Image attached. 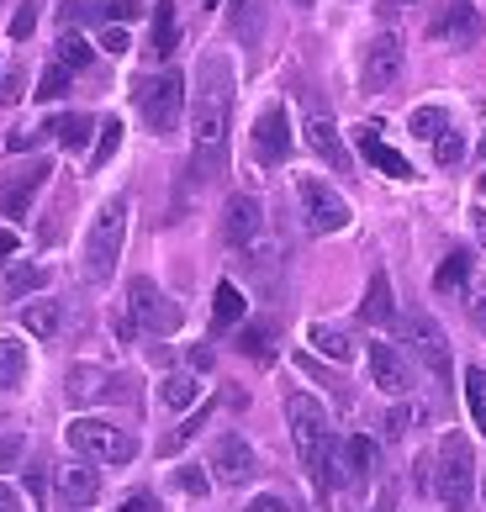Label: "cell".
Instances as JSON below:
<instances>
[{
	"instance_id": "obj_1",
	"label": "cell",
	"mask_w": 486,
	"mask_h": 512,
	"mask_svg": "<svg viewBox=\"0 0 486 512\" xmlns=\"http://www.w3.org/2000/svg\"><path fill=\"white\" fill-rule=\"evenodd\" d=\"M191 148H196V180L222 175L228 154V117H233V64L228 53H201L196 64V90H191Z\"/></svg>"
},
{
	"instance_id": "obj_43",
	"label": "cell",
	"mask_w": 486,
	"mask_h": 512,
	"mask_svg": "<svg viewBox=\"0 0 486 512\" xmlns=\"http://www.w3.org/2000/svg\"><path fill=\"white\" fill-rule=\"evenodd\" d=\"M43 138H53V132H48V122H43V127H16L11 138H6V148H11V154H27V148H37Z\"/></svg>"
},
{
	"instance_id": "obj_10",
	"label": "cell",
	"mask_w": 486,
	"mask_h": 512,
	"mask_svg": "<svg viewBox=\"0 0 486 512\" xmlns=\"http://www.w3.org/2000/svg\"><path fill=\"white\" fill-rule=\"evenodd\" d=\"M402 338L413 344V354L423 359V365L434 370V381L450 386V338H444L439 322L428 312H413V317H402Z\"/></svg>"
},
{
	"instance_id": "obj_3",
	"label": "cell",
	"mask_w": 486,
	"mask_h": 512,
	"mask_svg": "<svg viewBox=\"0 0 486 512\" xmlns=\"http://www.w3.org/2000/svg\"><path fill=\"white\" fill-rule=\"evenodd\" d=\"M127 212H133V201L111 196L96 212V222H90L85 259H80V275L90 280V286H106V280L117 275V259H122V243H127Z\"/></svg>"
},
{
	"instance_id": "obj_50",
	"label": "cell",
	"mask_w": 486,
	"mask_h": 512,
	"mask_svg": "<svg viewBox=\"0 0 486 512\" xmlns=\"http://www.w3.org/2000/svg\"><path fill=\"white\" fill-rule=\"evenodd\" d=\"M0 512H22V497H16V486L0 481Z\"/></svg>"
},
{
	"instance_id": "obj_15",
	"label": "cell",
	"mask_w": 486,
	"mask_h": 512,
	"mask_svg": "<svg viewBox=\"0 0 486 512\" xmlns=\"http://www.w3.org/2000/svg\"><path fill=\"white\" fill-rule=\"evenodd\" d=\"M402 80V43L391 32H381L376 43L365 48V64H360V85L370 90V96H381V90H391Z\"/></svg>"
},
{
	"instance_id": "obj_57",
	"label": "cell",
	"mask_w": 486,
	"mask_h": 512,
	"mask_svg": "<svg viewBox=\"0 0 486 512\" xmlns=\"http://www.w3.org/2000/svg\"><path fill=\"white\" fill-rule=\"evenodd\" d=\"M122 512H138V507H133V502H127V507H122Z\"/></svg>"
},
{
	"instance_id": "obj_5",
	"label": "cell",
	"mask_w": 486,
	"mask_h": 512,
	"mask_svg": "<svg viewBox=\"0 0 486 512\" xmlns=\"http://www.w3.org/2000/svg\"><path fill=\"white\" fill-rule=\"evenodd\" d=\"M434 497L450 512H465L471 497H476V454H471V439H465V433H444L439 470H434Z\"/></svg>"
},
{
	"instance_id": "obj_55",
	"label": "cell",
	"mask_w": 486,
	"mask_h": 512,
	"mask_svg": "<svg viewBox=\"0 0 486 512\" xmlns=\"http://www.w3.org/2000/svg\"><path fill=\"white\" fill-rule=\"evenodd\" d=\"M471 322L486 333V296H471Z\"/></svg>"
},
{
	"instance_id": "obj_38",
	"label": "cell",
	"mask_w": 486,
	"mask_h": 512,
	"mask_svg": "<svg viewBox=\"0 0 486 512\" xmlns=\"http://www.w3.org/2000/svg\"><path fill=\"white\" fill-rule=\"evenodd\" d=\"M444 127H450V117H444L439 106H418L413 117H407V132H413V138H423V143H434Z\"/></svg>"
},
{
	"instance_id": "obj_2",
	"label": "cell",
	"mask_w": 486,
	"mask_h": 512,
	"mask_svg": "<svg viewBox=\"0 0 486 512\" xmlns=\"http://www.w3.org/2000/svg\"><path fill=\"white\" fill-rule=\"evenodd\" d=\"M286 423H291L296 454H302V470L312 476L317 497H328V476H323V465H328V449H333V428H328L323 402H317V396H307V391H291V396H286Z\"/></svg>"
},
{
	"instance_id": "obj_39",
	"label": "cell",
	"mask_w": 486,
	"mask_h": 512,
	"mask_svg": "<svg viewBox=\"0 0 486 512\" xmlns=\"http://www.w3.org/2000/svg\"><path fill=\"white\" fill-rule=\"evenodd\" d=\"M117 143H122V122H117V117H106V122H101L96 148H90V169H106V164H111V154H117Z\"/></svg>"
},
{
	"instance_id": "obj_21",
	"label": "cell",
	"mask_w": 486,
	"mask_h": 512,
	"mask_svg": "<svg viewBox=\"0 0 486 512\" xmlns=\"http://www.w3.org/2000/svg\"><path fill=\"white\" fill-rule=\"evenodd\" d=\"M339 460H344L339 486L344 491H365L370 486V470H376V444H370L365 433H349V439L339 444Z\"/></svg>"
},
{
	"instance_id": "obj_35",
	"label": "cell",
	"mask_w": 486,
	"mask_h": 512,
	"mask_svg": "<svg viewBox=\"0 0 486 512\" xmlns=\"http://www.w3.org/2000/svg\"><path fill=\"white\" fill-rule=\"evenodd\" d=\"M465 407H471V423L481 428V439H486V370L481 365L465 370Z\"/></svg>"
},
{
	"instance_id": "obj_51",
	"label": "cell",
	"mask_w": 486,
	"mask_h": 512,
	"mask_svg": "<svg viewBox=\"0 0 486 512\" xmlns=\"http://www.w3.org/2000/svg\"><path fill=\"white\" fill-rule=\"evenodd\" d=\"M16 96H22V69H11L6 74V90H0V101H16Z\"/></svg>"
},
{
	"instance_id": "obj_27",
	"label": "cell",
	"mask_w": 486,
	"mask_h": 512,
	"mask_svg": "<svg viewBox=\"0 0 486 512\" xmlns=\"http://www.w3.org/2000/svg\"><path fill=\"white\" fill-rule=\"evenodd\" d=\"M238 354L254 359V365H270L275 359V322H249V328H238Z\"/></svg>"
},
{
	"instance_id": "obj_41",
	"label": "cell",
	"mask_w": 486,
	"mask_h": 512,
	"mask_svg": "<svg viewBox=\"0 0 486 512\" xmlns=\"http://www.w3.org/2000/svg\"><path fill=\"white\" fill-rule=\"evenodd\" d=\"M460 154H465V138H460L455 127H444L439 138H434V159L439 164H460Z\"/></svg>"
},
{
	"instance_id": "obj_19",
	"label": "cell",
	"mask_w": 486,
	"mask_h": 512,
	"mask_svg": "<svg viewBox=\"0 0 486 512\" xmlns=\"http://www.w3.org/2000/svg\"><path fill=\"white\" fill-rule=\"evenodd\" d=\"M302 138H307V148H312V154L323 159L328 169H339V175H349V169H354L349 148H344V138H339V127H333V122L323 117V111H317V117H307Z\"/></svg>"
},
{
	"instance_id": "obj_29",
	"label": "cell",
	"mask_w": 486,
	"mask_h": 512,
	"mask_svg": "<svg viewBox=\"0 0 486 512\" xmlns=\"http://www.w3.org/2000/svg\"><path fill=\"white\" fill-rule=\"evenodd\" d=\"M434 291L439 296H465V291H471V254L455 249L450 259H444L439 275H434Z\"/></svg>"
},
{
	"instance_id": "obj_48",
	"label": "cell",
	"mask_w": 486,
	"mask_h": 512,
	"mask_svg": "<svg viewBox=\"0 0 486 512\" xmlns=\"http://www.w3.org/2000/svg\"><path fill=\"white\" fill-rule=\"evenodd\" d=\"M243 512H291V507H286V497H275V491H265V497H254Z\"/></svg>"
},
{
	"instance_id": "obj_8",
	"label": "cell",
	"mask_w": 486,
	"mask_h": 512,
	"mask_svg": "<svg viewBox=\"0 0 486 512\" xmlns=\"http://www.w3.org/2000/svg\"><path fill=\"white\" fill-rule=\"evenodd\" d=\"M127 312H133V322H138L143 333H154V338H170V333L180 328V317H185L148 275H133V280H127Z\"/></svg>"
},
{
	"instance_id": "obj_14",
	"label": "cell",
	"mask_w": 486,
	"mask_h": 512,
	"mask_svg": "<svg viewBox=\"0 0 486 512\" xmlns=\"http://www.w3.org/2000/svg\"><path fill=\"white\" fill-rule=\"evenodd\" d=\"M428 37L444 48H471L481 37V11L471 0H450V6H439V16L428 22Z\"/></svg>"
},
{
	"instance_id": "obj_61",
	"label": "cell",
	"mask_w": 486,
	"mask_h": 512,
	"mask_svg": "<svg viewBox=\"0 0 486 512\" xmlns=\"http://www.w3.org/2000/svg\"><path fill=\"white\" fill-rule=\"evenodd\" d=\"M207 6H222V0H207Z\"/></svg>"
},
{
	"instance_id": "obj_59",
	"label": "cell",
	"mask_w": 486,
	"mask_h": 512,
	"mask_svg": "<svg viewBox=\"0 0 486 512\" xmlns=\"http://www.w3.org/2000/svg\"><path fill=\"white\" fill-rule=\"evenodd\" d=\"M481 502H486V481H481Z\"/></svg>"
},
{
	"instance_id": "obj_11",
	"label": "cell",
	"mask_w": 486,
	"mask_h": 512,
	"mask_svg": "<svg viewBox=\"0 0 486 512\" xmlns=\"http://www.w3.org/2000/svg\"><path fill=\"white\" fill-rule=\"evenodd\" d=\"M270 227H265V206H259V196L249 191H238L228 196V206H222V238H228V249H254L259 238H265Z\"/></svg>"
},
{
	"instance_id": "obj_6",
	"label": "cell",
	"mask_w": 486,
	"mask_h": 512,
	"mask_svg": "<svg viewBox=\"0 0 486 512\" xmlns=\"http://www.w3.org/2000/svg\"><path fill=\"white\" fill-rule=\"evenodd\" d=\"M64 439H69V449L80 454V460H90V465H127L138 454V439L127 428H117V423H106V417H74V423L64 428Z\"/></svg>"
},
{
	"instance_id": "obj_54",
	"label": "cell",
	"mask_w": 486,
	"mask_h": 512,
	"mask_svg": "<svg viewBox=\"0 0 486 512\" xmlns=\"http://www.w3.org/2000/svg\"><path fill=\"white\" fill-rule=\"evenodd\" d=\"M27 491L37 502H43V491H48V481H43V470H27Z\"/></svg>"
},
{
	"instance_id": "obj_32",
	"label": "cell",
	"mask_w": 486,
	"mask_h": 512,
	"mask_svg": "<svg viewBox=\"0 0 486 512\" xmlns=\"http://www.w3.org/2000/svg\"><path fill=\"white\" fill-rule=\"evenodd\" d=\"M27 381V344L0 338V391H22Z\"/></svg>"
},
{
	"instance_id": "obj_22",
	"label": "cell",
	"mask_w": 486,
	"mask_h": 512,
	"mask_svg": "<svg viewBox=\"0 0 486 512\" xmlns=\"http://www.w3.org/2000/svg\"><path fill=\"white\" fill-rule=\"evenodd\" d=\"M354 143H360V154L376 164L381 175H391V180H413V164H407L397 148H386V143H381V132L370 127V122H365V127H354Z\"/></svg>"
},
{
	"instance_id": "obj_26",
	"label": "cell",
	"mask_w": 486,
	"mask_h": 512,
	"mask_svg": "<svg viewBox=\"0 0 486 512\" xmlns=\"http://www.w3.org/2000/svg\"><path fill=\"white\" fill-rule=\"evenodd\" d=\"M243 312H249V301H243V291L233 286V280H222V286L212 291V328H238Z\"/></svg>"
},
{
	"instance_id": "obj_40",
	"label": "cell",
	"mask_w": 486,
	"mask_h": 512,
	"mask_svg": "<svg viewBox=\"0 0 486 512\" xmlns=\"http://www.w3.org/2000/svg\"><path fill=\"white\" fill-rule=\"evenodd\" d=\"M175 486L185 491V497H207V491H212V481H207V470H201V465H180Z\"/></svg>"
},
{
	"instance_id": "obj_42",
	"label": "cell",
	"mask_w": 486,
	"mask_h": 512,
	"mask_svg": "<svg viewBox=\"0 0 486 512\" xmlns=\"http://www.w3.org/2000/svg\"><path fill=\"white\" fill-rule=\"evenodd\" d=\"M233 32L254 37L259 32V0H233Z\"/></svg>"
},
{
	"instance_id": "obj_17",
	"label": "cell",
	"mask_w": 486,
	"mask_h": 512,
	"mask_svg": "<svg viewBox=\"0 0 486 512\" xmlns=\"http://www.w3.org/2000/svg\"><path fill=\"white\" fill-rule=\"evenodd\" d=\"M64 27H111V22H138L143 6H133V0H64L59 6Z\"/></svg>"
},
{
	"instance_id": "obj_44",
	"label": "cell",
	"mask_w": 486,
	"mask_h": 512,
	"mask_svg": "<svg viewBox=\"0 0 486 512\" xmlns=\"http://www.w3.org/2000/svg\"><path fill=\"white\" fill-rule=\"evenodd\" d=\"M101 48L111 53V59H122V53L133 48V43H127V27H122V22H111V27H101Z\"/></svg>"
},
{
	"instance_id": "obj_58",
	"label": "cell",
	"mask_w": 486,
	"mask_h": 512,
	"mask_svg": "<svg viewBox=\"0 0 486 512\" xmlns=\"http://www.w3.org/2000/svg\"><path fill=\"white\" fill-rule=\"evenodd\" d=\"M481 196H486V175H481Z\"/></svg>"
},
{
	"instance_id": "obj_12",
	"label": "cell",
	"mask_w": 486,
	"mask_h": 512,
	"mask_svg": "<svg viewBox=\"0 0 486 512\" xmlns=\"http://www.w3.org/2000/svg\"><path fill=\"white\" fill-rule=\"evenodd\" d=\"M48 175H53L48 159L16 164L11 175H0V217H27L32 212V196L48 185Z\"/></svg>"
},
{
	"instance_id": "obj_52",
	"label": "cell",
	"mask_w": 486,
	"mask_h": 512,
	"mask_svg": "<svg viewBox=\"0 0 486 512\" xmlns=\"http://www.w3.org/2000/svg\"><path fill=\"white\" fill-rule=\"evenodd\" d=\"M191 370H212V349H207V344L191 349Z\"/></svg>"
},
{
	"instance_id": "obj_9",
	"label": "cell",
	"mask_w": 486,
	"mask_h": 512,
	"mask_svg": "<svg viewBox=\"0 0 486 512\" xmlns=\"http://www.w3.org/2000/svg\"><path fill=\"white\" fill-rule=\"evenodd\" d=\"M64 396H69L74 407H90V402H133V375H111L101 365H69Z\"/></svg>"
},
{
	"instance_id": "obj_18",
	"label": "cell",
	"mask_w": 486,
	"mask_h": 512,
	"mask_svg": "<svg viewBox=\"0 0 486 512\" xmlns=\"http://www.w3.org/2000/svg\"><path fill=\"white\" fill-rule=\"evenodd\" d=\"M370 381L402 402V396L413 391V365L397 354V344H370Z\"/></svg>"
},
{
	"instance_id": "obj_20",
	"label": "cell",
	"mask_w": 486,
	"mask_h": 512,
	"mask_svg": "<svg viewBox=\"0 0 486 512\" xmlns=\"http://www.w3.org/2000/svg\"><path fill=\"white\" fill-rule=\"evenodd\" d=\"M59 497L69 502V507H96L101 502V470L90 465V460H69V465H59Z\"/></svg>"
},
{
	"instance_id": "obj_60",
	"label": "cell",
	"mask_w": 486,
	"mask_h": 512,
	"mask_svg": "<svg viewBox=\"0 0 486 512\" xmlns=\"http://www.w3.org/2000/svg\"><path fill=\"white\" fill-rule=\"evenodd\" d=\"M296 6H312V0H296Z\"/></svg>"
},
{
	"instance_id": "obj_37",
	"label": "cell",
	"mask_w": 486,
	"mask_h": 512,
	"mask_svg": "<svg viewBox=\"0 0 486 512\" xmlns=\"http://www.w3.org/2000/svg\"><path fill=\"white\" fill-rule=\"evenodd\" d=\"M69 80H74V69H64L59 59H53V64L43 69V80H37L32 96H37V101H64V96H69Z\"/></svg>"
},
{
	"instance_id": "obj_53",
	"label": "cell",
	"mask_w": 486,
	"mask_h": 512,
	"mask_svg": "<svg viewBox=\"0 0 486 512\" xmlns=\"http://www.w3.org/2000/svg\"><path fill=\"white\" fill-rule=\"evenodd\" d=\"M407 6H418V0H381V16H386V22H391V16H402Z\"/></svg>"
},
{
	"instance_id": "obj_7",
	"label": "cell",
	"mask_w": 486,
	"mask_h": 512,
	"mask_svg": "<svg viewBox=\"0 0 486 512\" xmlns=\"http://www.w3.org/2000/svg\"><path fill=\"white\" fill-rule=\"evenodd\" d=\"M296 201H302V222H307V233L317 238H328V233H344L349 227V201L333 191L328 180H317V175H302L296 180Z\"/></svg>"
},
{
	"instance_id": "obj_16",
	"label": "cell",
	"mask_w": 486,
	"mask_h": 512,
	"mask_svg": "<svg viewBox=\"0 0 486 512\" xmlns=\"http://www.w3.org/2000/svg\"><path fill=\"white\" fill-rule=\"evenodd\" d=\"M286 154H291V122H286V106L275 101L254 117V159L275 169V164H286Z\"/></svg>"
},
{
	"instance_id": "obj_23",
	"label": "cell",
	"mask_w": 486,
	"mask_h": 512,
	"mask_svg": "<svg viewBox=\"0 0 486 512\" xmlns=\"http://www.w3.org/2000/svg\"><path fill=\"white\" fill-rule=\"evenodd\" d=\"M360 317L370 322V328H391V322H397V301H391V280H386V270L370 275L365 301H360Z\"/></svg>"
},
{
	"instance_id": "obj_36",
	"label": "cell",
	"mask_w": 486,
	"mask_h": 512,
	"mask_svg": "<svg viewBox=\"0 0 486 512\" xmlns=\"http://www.w3.org/2000/svg\"><path fill=\"white\" fill-rule=\"evenodd\" d=\"M207 417H212V407H196L191 417H185V423H180V428L170 433V439H164V444H159V454H164V460H170V454H180L185 444H191V439H196V433H201V428H207Z\"/></svg>"
},
{
	"instance_id": "obj_34",
	"label": "cell",
	"mask_w": 486,
	"mask_h": 512,
	"mask_svg": "<svg viewBox=\"0 0 486 512\" xmlns=\"http://www.w3.org/2000/svg\"><path fill=\"white\" fill-rule=\"evenodd\" d=\"M90 59H96V53H90L85 32H80V27H64V32H59V64L80 74V69H90Z\"/></svg>"
},
{
	"instance_id": "obj_4",
	"label": "cell",
	"mask_w": 486,
	"mask_h": 512,
	"mask_svg": "<svg viewBox=\"0 0 486 512\" xmlns=\"http://www.w3.org/2000/svg\"><path fill=\"white\" fill-rule=\"evenodd\" d=\"M133 106L148 132H159V138H170L185 117V74L180 69H164V74H143L133 85Z\"/></svg>"
},
{
	"instance_id": "obj_33",
	"label": "cell",
	"mask_w": 486,
	"mask_h": 512,
	"mask_svg": "<svg viewBox=\"0 0 486 512\" xmlns=\"http://www.w3.org/2000/svg\"><path fill=\"white\" fill-rule=\"evenodd\" d=\"M48 132L59 138V148H85V143H90V132H96V122L80 117V111H64V117H53V122H48Z\"/></svg>"
},
{
	"instance_id": "obj_49",
	"label": "cell",
	"mask_w": 486,
	"mask_h": 512,
	"mask_svg": "<svg viewBox=\"0 0 486 512\" xmlns=\"http://www.w3.org/2000/svg\"><path fill=\"white\" fill-rule=\"evenodd\" d=\"M16 249H22V238H16L11 227H0V264H11V259H16Z\"/></svg>"
},
{
	"instance_id": "obj_45",
	"label": "cell",
	"mask_w": 486,
	"mask_h": 512,
	"mask_svg": "<svg viewBox=\"0 0 486 512\" xmlns=\"http://www.w3.org/2000/svg\"><path fill=\"white\" fill-rule=\"evenodd\" d=\"M32 27H37V0H27V6L11 16V37L22 43V37H32Z\"/></svg>"
},
{
	"instance_id": "obj_47",
	"label": "cell",
	"mask_w": 486,
	"mask_h": 512,
	"mask_svg": "<svg viewBox=\"0 0 486 512\" xmlns=\"http://www.w3.org/2000/svg\"><path fill=\"white\" fill-rule=\"evenodd\" d=\"M407 423H413V407H407V402H402V407H391V412H386V439H402Z\"/></svg>"
},
{
	"instance_id": "obj_24",
	"label": "cell",
	"mask_w": 486,
	"mask_h": 512,
	"mask_svg": "<svg viewBox=\"0 0 486 512\" xmlns=\"http://www.w3.org/2000/svg\"><path fill=\"white\" fill-rule=\"evenodd\" d=\"M307 344L323 354V359H333V365H349V359L360 354V344H354L344 328H333V322H312V328H307Z\"/></svg>"
},
{
	"instance_id": "obj_56",
	"label": "cell",
	"mask_w": 486,
	"mask_h": 512,
	"mask_svg": "<svg viewBox=\"0 0 486 512\" xmlns=\"http://www.w3.org/2000/svg\"><path fill=\"white\" fill-rule=\"evenodd\" d=\"M476 238H481V249H486V206L476 212Z\"/></svg>"
},
{
	"instance_id": "obj_30",
	"label": "cell",
	"mask_w": 486,
	"mask_h": 512,
	"mask_svg": "<svg viewBox=\"0 0 486 512\" xmlns=\"http://www.w3.org/2000/svg\"><path fill=\"white\" fill-rule=\"evenodd\" d=\"M43 286H48V270H43V264H27V259H11V264H6V296H11V301H22V296L43 291Z\"/></svg>"
},
{
	"instance_id": "obj_46",
	"label": "cell",
	"mask_w": 486,
	"mask_h": 512,
	"mask_svg": "<svg viewBox=\"0 0 486 512\" xmlns=\"http://www.w3.org/2000/svg\"><path fill=\"white\" fill-rule=\"evenodd\" d=\"M22 449H27L22 433H6V439H0V470H16V460H22Z\"/></svg>"
},
{
	"instance_id": "obj_13",
	"label": "cell",
	"mask_w": 486,
	"mask_h": 512,
	"mask_svg": "<svg viewBox=\"0 0 486 512\" xmlns=\"http://www.w3.org/2000/svg\"><path fill=\"white\" fill-rule=\"evenodd\" d=\"M207 470L222 486H249L259 476V460H254V449H249L243 433H222V439L212 444V465Z\"/></svg>"
},
{
	"instance_id": "obj_25",
	"label": "cell",
	"mask_w": 486,
	"mask_h": 512,
	"mask_svg": "<svg viewBox=\"0 0 486 512\" xmlns=\"http://www.w3.org/2000/svg\"><path fill=\"white\" fill-rule=\"evenodd\" d=\"M175 37H180V27H175V0H159V6H154V32H148V59H170V53H175Z\"/></svg>"
},
{
	"instance_id": "obj_31",
	"label": "cell",
	"mask_w": 486,
	"mask_h": 512,
	"mask_svg": "<svg viewBox=\"0 0 486 512\" xmlns=\"http://www.w3.org/2000/svg\"><path fill=\"white\" fill-rule=\"evenodd\" d=\"M196 396H201L196 370H170V375L159 381V402H164V407H175V412H185V407L196 402Z\"/></svg>"
},
{
	"instance_id": "obj_28",
	"label": "cell",
	"mask_w": 486,
	"mask_h": 512,
	"mask_svg": "<svg viewBox=\"0 0 486 512\" xmlns=\"http://www.w3.org/2000/svg\"><path fill=\"white\" fill-rule=\"evenodd\" d=\"M22 328L48 344V338H59V328H64V307L59 301H32V307H22Z\"/></svg>"
}]
</instances>
